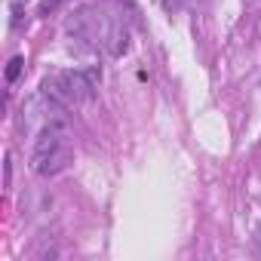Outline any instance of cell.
<instances>
[{
    "instance_id": "cell-3",
    "label": "cell",
    "mask_w": 261,
    "mask_h": 261,
    "mask_svg": "<svg viewBox=\"0 0 261 261\" xmlns=\"http://www.w3.org/2000/svg\"><path fill=\"white\" fill-rule=\"evenodd\" d=\"M22 65H25V59H22V56H13V59H10V65H7V80H10V83H16V80H19Z\"/></svg>"
},
{
    "instance_id": "cell-2",
    "label": "cell",
    "mask_w": 261,
    "mask_h": 261,
    "mask_svg": "<svg viewBox=\"0 0 261 261\" xmlns=\"http://www.w3.org/2000/svg\"><path fill=\"white\" fill-rule=\"evenodd\" d=\"M92 89H95V74H83V71H56L40 86V92H46L49 98H56L65 108L89 101Z\"/></svg>"
},
{
    "instance_id": "cell-1",
    "label": "cell",
    "mask_w": 261,
    "mask_h": 261,
    "mask_svg": "<svg viewBox=\"0 0 261 261\" xmlns=\"http://www.w3.org/2000/svg\"><path fill=\"white\" fill-rule=\"evenodd\" d=\"M74 160V145L65 120H53L37 129L34 151H31V169L37 175H59Z\"/></svg>"
},
{
    "instance_id": "cell-4",
    "label": "cell",
    "mask_w": 261,
    "mask_h": 261,
    "mask_svg": "<svg viewBox=\"0 0 261 261\" xmlns=\"http://www.w3.org/2000/svg\"><path fill=\"white\" fill-rule=\"evenodd\" d=\"M59 7V0H43V4H40V16H46V13H53Z\"/></svg>"
}]
</instances>
